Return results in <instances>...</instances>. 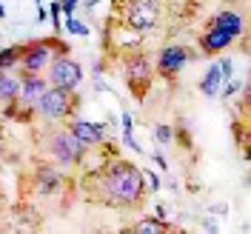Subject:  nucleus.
<instances>
[{
    "label": "nucleus",
    "instance_id": "5",
    "mask_svg": "<svg viewBox=\"0 0 251 234\" xmlns=\"http://www.w3.org/2000/svg\"><path fill=\"white\" fill-rule=\"evenodd\" d=\"M123 80H126L128 94L137 103H143L149 97V92H151V83H154V66H151V60L143 52H131L128 57H123Z\"/></svg>",
    "mask_w": 251,
    "mask_h": 234
},
{
    "label": "nucleus",
    "instance_id": "21",
    "mask_svg": "<svg viewBox=\"0 0 251 234\" xmlns=\"http://www.w3.org/2000/svg\"><path fill=\"white\" fill-rule=\"evenodd\" d=\"M49 20H51V26H54V34H60V31H63V9H60V0L49 3Z\"/></svg>",
    "mask_w": 251,
    "mask_h": 234
},
{
    "label": "nucleus",
    "instance_id": "1",
    "mask_svg": "<svg viewBox=\"0 0 251 234\" xmlns=\"http://www.w3.org/2000/svg\"><path fill=\"white\" fill-rule=\"evenodd\" d=\"M86 197L97 200L100 206H109V208H120V211H134L146 206V177L143 169L128 163L123 157H106V163L100 169H94L86 177Z\"/></svg>",
    "mask_w": 251,
    "mask_h": 234
},
{
    "label": "nucleus",
    "instance_id": "2",
    "mask_svg": "<svg viewBox=\"0 0 251 234\" xmlns=\"http://www.w3.org/2000/svg\"><path fill=\"white\" fill-rule=\"evenodd\" d=\"M89 152H92V149H89L86 143H80L66 126H63V129H54V131H49L46 137H43V155H46L54 166L66 169V172L80 169V166L86 163Z\"/></svg>",
    "mask_w": 251,
    "mask_h": 234
},
{
    "label": "nucleus",
    "instance_id": "7",
    "mask_svg": "<svg viewBox=\"0 0 251 234\" xmlns=\"http://www.w3.org/2000/svg\"><path fill=\"white\" fill-rule=\"evenodd\" d=\"M194 57H197V52H191V49L183 46V43H172V46L160 49L157 63H154V75H160L163 80L174 83L177 75L186 69V63H191Z\"/></svg>",
    "mask_w": 251,
    "mask_h": 234
},
{
    "label": "nucleus",
    "instance_id": "20",
    "mask_svg": "<svg viewBox=\"0 0 251 234\" xmlns=\"http://www.w3.org/2000/svg\"><path fill=\"white\" fill-rule=\"evenodd\" d=\"M151 134H154V140L160 143V146H169V143L174 140V129L166 123H157L154 129H151Z\"/></svg>",
    "mask_w": 251,
    "mask_h": 234
},
{
    "label": "nucleus",
    "instance_id": "4",
    "mask_svg": "<svg viewBox=\"0 0 251 234\" xmlns=\"http://www.w3.org/2000/svg\"><path fill=\"white\" fill-rule=\"evenodd\" d=\"M60 54H72V46L63 43L60 37H40V40H29L20 43V66L17 75H46L49 63Z\"/></svg>",
    "mask_w": 251,
    "mask_h": 234
},
{
    "label": "nucleus",
    "instance_id": "14",
    "mask_svg": "<svg viewBox=\"0 0 251 234\" xmlns=\"http://www.w3.org/2000/svg\"><path fill=\"white\" fill-rule=\"evenodd\" d=\"M208 29H220V31H228L231 37H243L246 34V17L240 15V12L226 9V12H217L208 20Z\"/></svg>",
    "mask_w": 251,
    "mask_h": 234
},
{
    "label": "nucleus",
    "instance_id": "34",
    "mask_svg": "<svg viewBox=\"0 0 251 234\" xmlns=\"http://www.w3.org/2000/svg\"><path fill=\"white\" fill-rule=\"evenodd\" d=\"M34 3H40V0H34Z\"/></svg>",
    "mask_w": 251,
    "mask_h": 234
},
{
    "label": "nucleus",
    "instance_id": "29",
    "mask_svg": "<svg viewBox=\"0 0 251 234\" xmlns=\"http://www.w3.org/2000/svg\"><path fill=\"white\" fill-rule=\"evenodd\" d=\"M46 17H49L46 6H43V3H37V23H46Z\"/></svg>",
    "mask_w": 251,
    "mask_h": 234
},
{
    "label": "nucleus",
    "instance_id": "26",
    "mask_svg": "<svg viewBox=\"0 0 251 234\" xmlns=\"http://www.w3.org/2000/svg\"><path fill=\"white\" fill-rule=\"evenodd\" d=\"M143 177H146V186L151 188V191H157V188H160V177H157V172H149V169H146V172H143Z\"/></svg>",
    "mask_w": 251,
    "mask_h": 234
},
{
    "label": "nucleus",
    "instance_id": "32",
    "mask_svg": "<svg viewBox=\"0 0 251 234\" xmlns=\"http://www.w3.org/2000/svg\"><path fill=\"white\" fill-rule=\"evenodd\" d=\"M0 20H6V6L0 3Z\"/></svg>",
    "mask_w": 251,
    "mask_h": 234
},
{
    "label": "nucleus",
    "instance_id": "9",
    "mask_svg": "<svg viewBox=\"0 0 251 234\" xmlns=\"http://www.w3.org/2000/svg\"><path fill=\"white\" fill-rule=\"evenodd\" d=\"M157 17H160V3L157 0H131L126 6L123 23L126 29L137 31V34H149L157 26Z\"/></svg>",
    "mask_w": 251,
    "mask_h": 234
},
{
    "label": "nucleus",
    "instance_id": "24",
    "mask_svg": "<svg viewBox=\"0 0 251 234\" xmlns=\"http://www.w3.org/2000/svg\"><path fill=\"white\" fill-rule=\"evenodd\" d=\"M151 160H154V166H157V169L169 172V160H166V155H163L160 149H154V152H151Z\"/></svg>",
    "mask_w": 251,
    "mask_h": 234
},
{
    "label": "nucleus",
    "instance_id": "22",
    "mask_svg": "<svg viewBox=\"0 0 251 234\" xmlns=\"http://www.w3.org/2000/svg\"><path fill=\"white\" fill-rule=\"evenodd\" d=\"M217 66H220V78H223V83H226V80H231V78H234V72H237V63L231 60V57H223V60H217Z\"/></svg>",
    "mask_w": 251,
    "mask_h": 234
},
{
    "label": "nucleus",
    "instance_id": "17",
    "mask_svg": "<svg viewBox=\"0 0 251 234\" xmlns=\"http://www.w3.org/2000/svg\"><path fill=\"white\" fill-rule=\"evenodd\" d=\"M20 66V43L0 49V72H17Z\"/></svg>",
    "mask_w": 251,
    "mask_h": 234
},
{
    "label": "nucleus",
    "instance_id": "12",
    "mask_svg": "<svg viewBox=\"0 0 251 234\" xmlns=\"http://www.w3.org/2000/svg\"><path fill=\"white\" fill-rule=\"evenodd\" d=\"M237 37H231L228 31H220V29H205L203 34H200V54H205V57H214V54H220V52H226V49L234 43Z\"/></svg>",
    "mask_w": 251,
    "mask_h": 234
},
{
    "label": "nucleus",
    "instance_id": "19",
    "mask_svg": "<svg viewBox=\"0 0 251 234\" xmlns=\"http://www.w3.org/2000/svg\"><path fill=\"white\" fill-rule=\"evenodd\" d=\"M243 86H246V83H243V80H226V83H223V86H220V100H226V103H228V100H234L237 94L243 92Z\"/></svg>",
    "mask_w": 251,
    "mask_h": 234
},
{
    "label": "nucleus",
    "instance_id": "8",
    "mask_svg": "<svg viewBox=\"0 0 251 234\" xmlns=\"http://www.w3.org/2000/svg\"><path fill=\"white\" fill-rule=\"evenodd\" d=\"M46 80H49V86L77 92L80 83H83V66L77 60H72V54H60V57H54V60L49 63Z\"/></svg>",
    "mask_w": 251,
    "mask_h": 234
},
{
    "label": "nucleus",
    "instance_id": "31",
    "mask_svg": "<svg viewBox=\"0 0 251 234\" xmlns=\"http://www.w3.org/2000/svg\"><path fill=\"white\" fill-rule=\"evenodd\" d=\"M157 217H160V220H166V206H163V203L157 206Z\"/></svg>",
    "mask_w": 251,
    "mask_h": 234
},
{
    "label": "nucleus",
    "instance_id": "30",
    "mask_svg": "<svg viewBox=\"0 0 251 234\" xmlns=\"http://www.w3.org/2000/svg\"><path fill=\"white\" fill-rule=\"evenodd\" d=\"M203 229H205V232H211V234H217V223H214L211 217H205L203 220Z\"/></svg>",
    "mask_w": 251,
    "mask_h": 234
},
{
    "label": "nucleus",
    "instance_id": "23",
    "mask_svg": "<svg viewBox=\"0 0 251 234\" xmlns=\"http://www.w3.org/2000/svg\"><path fill=\"white\" fill-rule=\"evenodd\" d=\"M123 143L128 146V149H131V152H134V155H140V157H143V146L134 140V131H123Z\"/></svg>",
    "mask_w": 251,
    "mask_h": 234
},
{
    "label": "nucleus",
    "instance_id": "6",
    "mask_svg": "<svg viewBox=\"0 0 251 234\" xmlns=\"http://www.w3.org/2000/svg\"><path fill=\"white\" fill-rule=\"evenodd\" d=\"M20 86H17V100L12 106V117L15 123H31L34 120V103L40 100V94L46 92L49 80L46 75H17Z\"/></svg>",
    "mask_w": 251,
    "mask_h": 234
},
{
    "label": "nucleus",
    "instance_id": "3",
    "mask_svg": "<svg viewBox=\"0 0 251 234\" xmlns=\"http://www.w3.org/2000/svg\"><path fill=\"white\" fill-rule=\"evenodd\" d=\"M80 111V94L57 86H46V92L40 94V100L34 103V120L46 126H63L66 120L77 117Z\"/></svg>",
    "mask_w": 251,
    "mask_h": 234
},
{
    "label": "nucleus",
    "instance_id": "33",
    "mask_svg": "<svg viewBox=\"0 0 251 234\" xmlns=\"http://www.w3.org/2000/svg\"><path fill=\"white\" fill-rule=\"evenodd\" d=\"M0 152H3V134H0Z\"/></svg>",
    "mask_w": 251,
    "mask_h": 234
},
{
    "label": "nucleus",
    "instance_id": "10",
    "mask_svg": "<svg viewBox=\"0 0 251 234\" xmlns=\"http://www.w3.org/2000/svg\"><path fill=\"white\" fill-rule=\"evenodd\" d=\"M66 174H63L60 166H54L51 160L49 163H37V169H34V188L43 194V197H54V194H60L63 188H66Z\"/></svg>",
    "mask_w": 251,
    "mask_h": 234
},
{
    "label": "nucleus",
    "instance_id": "28",
    "mask_svg": "<svg viewBox=\"0 0 251 234\" xmlns=\"http://www.w3.org/2000/svg\"><path fill=\"white\" fill-rule=\"evenodd\" d=\"M100 3H103V0H80V6H83L86 12H92V9H97Z\"/></svg>",
    "mask_w": 251,
    "mask_h": 234
},
{
    "label": "nucleus",
    "instance_id": "15",
    "mask_svg": "<svg viewBox=\"0 0 251 234\" xmlns=\"http://www.w3.org/2000/svg\"><path fill=\"white\" fill-rule=\"evenodd\" d=\"M220 86H223V78H220V66L217 63H208V69H205L203 80H200V94L203 97H217L220 94Z\"/></svg>",
    "mask_w": 251,
    "mask_h": 234
},
{
    "label": "nucleus",
    "instance_id": "25",
    "mask_svg": "<svg viewBox=\"0 0 251 234\" xmlns=\"http://www.w3.org/2000/svg\"><path fill=\"white\" fill-rule=\"evenodd\" d=\"M60 9H63V17L75 15V12L80 9V0H60Z\"/></svg>",
    "mask_w": 251,
    "mask_h": 234
},
{
    "label": "nucleus",
    "instance_id": "18",
    "mask_svg": "<svg viewBox=\"0 0 251 234\" xmlns=\"http://www.w3.org/2000/svg\"><path fill=\"white\" fill-rule=\"evenodd\" d=\"M63 29L69 31L72 37H89V26H86L77 15H66L63 17Z\"/></svg>",
    "mask_w": 251,
    "mask_h": 234
},
{
    "label": "nucleus",
    "instance_id": "16",
    "mask_svg": "<svg viewBox=\"0 0 251 234\" xmlns=\"http://www.w3.org/2000/svg\"><path fill=\"white\" fill-rule=\"evenodd\" d=\"M131 232L134 234H169V232H174V229L166 223V220H160V217H143Z\"/></svg>",
    "mask_w": 251,
    "mask_h": 234
},
{
    "label": "nucleus",
    "instance_id": "13",
    "mask_svg": "<svg viewBox=\"0 0 251 234\" xmlns=\"http://www.w3.org/2000/svg\"><path fill=\"white\" fill-rule=\"evenodd\" d=\"M17 86H20V78L15 72H0V117H12V106L17 100Z\"/></svg>",
    "mask_w": 251,
    "mask_h": 234
},
{
    "label": "nucleus",
    "instance_id": "11",
    "mask_svg": "<svg viewBox=\"0 0 251 234\" xmlns=\"http://www.w3.org/2000/svg\"><path fill=\"white\" fill-rule=\"evenodd\" d=\"M63 126L80 143H86L89 149H97V146H103V143L109 140V126L106 123H92V120H83V117H72V120H66Z\"/></svg>",
    "mask_w": 251,
    "mask_h": 234
},
{
    "label": "nucleus",
    "instance_id": "27",
    "mask_svg": "<svg viewBox=\"0 0 251 234\" xmlns=\"http://www.w3.org/2000/svg\"><path fill=\"white\" fill-rule=\"evenodd\" d=\"M120 129H123V131H134V117H131L128 111L120 114Z\"/></svg>",
    "mask_w": 251,
    "mask_h": 234
}]
</instances>
